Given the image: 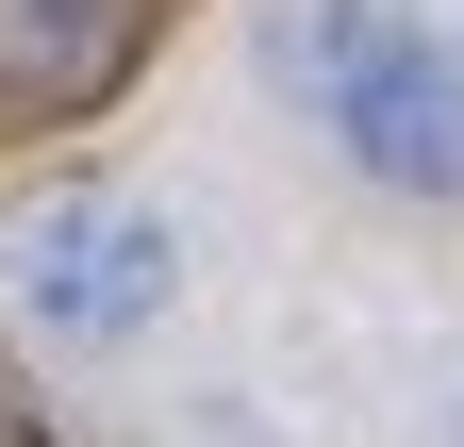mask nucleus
I'll return each mask as SVG.
<instances>
[{
    "instance_id": "nucleus-3",
    "label": "nucleus",
    "mask_w": 464,
    "mask_h": 447,
    "mask_svg": "<svg viewBox=\"0 0 464 447\" xmlns=\"http://www.w3.org/2000/svg\"><path fill=\"white\" fill-rule=\"evenodd\" d=\"M150 0H0V83L17 100H100L116 67H133Z\"/></svg>"
},
{
    "instance_id": "nucleus-1",
    "label": "nucleus",
    "mask_w": 464,
    "mask_h": 447,
    "mask_svg": "<svg viewBox=\"0 0 464 447\" xmlns=\"http://www.w3.org/2000/svg\"><path fill=\"white\" fill-rule=\"evenodd\" d=\"M0 315L34 348H133L183 315V215L133 183H34L0 199Z\"/></svg>"
},
{
    "instance_id": "nucleus-2",
    "label": "nucleus",
    "mask_w": 464,
    "mask_h": 447,
    "mask_svg": "<svg viewBox=\"0 0 464 447\" xmlns=\"http://www.w3.org/2000/svg\"><path fill=\"white\" fill-rule=\"evenodd\" d=\"M315 100H332V133H348V166L382 199H464V50L431 17H382V0L332 17Z\"/></svg>"
}]
</instances>
